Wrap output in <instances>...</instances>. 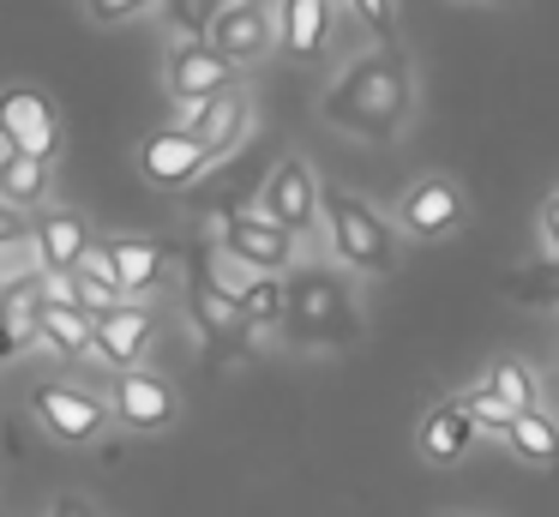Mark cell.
<instances>
[{"instance_id":"1","label":"cell","mask_w":559,"mask_h":517,"mask_svg":"<svg viewBox=\"0 0 559 517\" xmlns=\"http://www.w3.org/2000/svg\"><path fill=\"white\" fill-rule=\"evenodd\" d=\"M409 60L403 48H373V55L349 60V67L331 79V91L319 96V115L325 127L349 132V139H367V144H391L409 120Z\"/></svg>"},{"instance_id":"2","label":"cell","mask_w":559,"mask_h":517,"mask_svg":"<svg viewBox=\"0 0 559 517\" xmlns=\"http://www.w3.org/2000/svg\"><path fill=\"white\" fill-rule=\"evenodd\" d=\"M283 337L295 349H349L361 343V307L349 295V277L331 265H295L283 277Z\"/></svg>"},{"instance_id":"3","label":"cell","mask_w":559,"mask_h":517,"mask_svg":"<svg viewBox=\"0 0 559 517\" xmlns=\"http://www.w3.org/2000/svg\"><path fill=\"white\" fill-rule=\"evenodd\" d=\"M325 240L355 277H391L397 271V228L349 187H325Z\"/></svg>"},{"instance_id":"4","label":"cell","mask_w":559,"mask_h":517,"mask_svg":"<svg viewBox=\"0 0 559 517\" xmlns=\"http://www.w3.org/2000/svg\"><path fill=\"white\" fill-rule=\"evenodd\" d=\"M259 216H271L277 228H289L295 240L313 235V228L325 223V187H319V175L301 163V156H283V163L265 175V187H259Z\"/></svg>"},{"instance_id":"5","label":"cell","mask_w":559,"mask_h":517,"mask_svg":"<svg viewBox=\"0 0 559 517\" xmlns=\"http://www.w3.org/2000/svg\"><path fill=\"white\" fill-rule=\"evenodd\" d=\"M31 415H37V427L49 433V439H61V445H91L115 421L97 391L67 385V379H43L37 391H31Z\"/></svg>"},{"instance_id":"6","label":"cell","mask_w":559,"mask_h":517,"mask_svg":"<svg viewBox=\"0 0 559 517\" xmlns=\"http://www.w3.org/2000/svg\"><path fill=\"white\" fill-rule=\"evenodd\" d=\"M217 240H223V259H235L241 271H259V277L295 271V235L259 211H229L217 223Z\"/></svg>"},{"instance_id":"7","label":"cell","mask_w":559,"mask_h":517,"mask_svg":"<svg viewBox=\"0 0 559 517\" xmlns=\"http://www.w3.org/2000/svg\"><path fill=\"white\" fill-rule=\"evenodd\" d=\"M0 132H7V151L43 156V163L61 156V108H55V96L37 91V84L0 91Z\"/></svg>"},{"instance_id":"8","label":"cell","mask_w":559,"mask_h":517,"mask_svg":"<svg viewBox=\"0 0 559 517\" xmlns=\"http://www.w3.org/2000/svg\"><path fill=\"white\" fill-rule=\"evenodd\" d=\"M109 415L121 421L127 433H163L181 415V397H175V385L163 379V373L127 367V373H115V385H109Z\"/></svg>"},{"instance_id":"9","label":"cell","mask_w":559,"mask_h":517,"mask_svg":"<svg viewBox=\"0 0 559 517\" xmlns=\"http://www.w3.org/2000/svg\"><path fill=\"white\" fill-rule=\"evenodd\" d=\"M205 43L217 48V55L229 60V67L265 60L271 48H277V12H271L265 0H229V7H223V19L211 24Z\"/></svg>"},{"instance_id":"10","label":"cell","mask_w":559,"mask_h":517,"mask_svg":"<svg viewBox=\"0 0 559 517\" xmlns=\"http://www.w3.org/2000/svg\"><path fill=\"white\" fill-rule=\"evenodd\" d=\"M163 84H169L175 108H199V103H211V96L229 91L235 67L211 43H175L169 48V67H163Z\"/></svg>"},{"instance_id":"11","label":"cell","mask_w":559,"mask_h":517,"mask_svg":"<svg viewBox=\"0 0 559 517\" xmlns=\"http://www.w3.org/2000/svg\"><path fill=\"white\" fill-rule=\"evenodd\" d=\"M43 301H49L43 271H19L0 283V361H19L43 343Z\"/></svg>"},{"instance_id":"12","label":"cell","mask_w":559,"mask_h":517,"mask_svg":"<svg viewBox=\"0 0 559 517\" xmlns=\"http://www.w3.org/2000/svg\"><path fill=\"white\" fill-rule=\"evenodd\" d=\"M469 216V204H463V192H457V180H445V175H421V180H409L403 187V199H397V223L409 228L415 240H439V235H451V228Z\"/></svg>"},{"instance_id":"13","label":"cell","mask_w":559,"mask_h":517,"mask_svg":"<svg viewBox=\"0 0 559 517\" xmlns=\"http://www.w3.org/2000/svg\"><path fill=\"white\" fill-rule=\"evenodd\" d=\"M43 283H49V301H43V349L61 361L97 355V325L73 301V277H43Z\"/></svg>"},{"instance_id":"14","label":"cell","mask_w":559,"mask_h":517,"mask_svg":"<svg viewBox=\"0 0 559 517\" xmlns=\"http://www.w3.org/2000/svg\"><path fill=\"white\" fill-rule=\"evenodd\" d=\"M181 127L193 132V139L211 151V163H217V156H229L235 144L247 139V127H253V96H247L241 84H229V91L211 96V103L181 108Z\"/></svg>"},{"instance_id":"15","label":"cell","mask_w":559,"mask_h":517,"mask_svg":"<svg viewBox=\"0 0 559 517\" xmlns=\"http://www.w3.org/2000/svg\"><path fill=\"white\" fill-rule=\"evenodd\" d=\"M139 168H145V180H157V187H193L211 168V151L187 127H163L139 144Z\"/></svg>"},{"instance_id":"16","label":"cell","mask_w":559,"mask_h":517,"mask_svg":"<svg viewBox=\"0 0 559 517\" xmlns=\"http://www.w3.org/2000/svg\"><path fill=\"white\" fill-rule=\"evenodd\" d=\"M91 223L79 211H43L31 223V247H37V271L43 277H73L79 259L91 252Z\"/></svg>"},{"instance_id":"17","label":"cell","mask_w":559,"mask_h":517,"mask_svg":"<svg viewBox=\"0 0 559 517\" xmlns=\"http://www.w3.org/2000/svg\"><path fill=\"white\" fill-rule=\"evenodd\" d=\"M97 355L109 361L115 373L127 367H145V349H151V331H157V319H151V307H133V301H121V307L97 313Z\"/></svg>"},{"instance_id":"18","label":"cell","mask_w":559,"mask_h":517,"mask_svg":"<svg viewBox=\"0 0 559 517\" xmlns=\"http://www.w3.org/2000/svg\"><path fill=\"white\" fill-rule=\"evenodd\" d=\"M277 48L289 60H319L331 43V19H337V0H277Z\"/></svg>"},{"instance_id":"19","label":"cell","mask_w":559,"mask_h":517,"mask_svg":"<svg viewBox=\"0 0 559 517\" xmlns=\"http://www.w3.org/2000/svg\"><path fill=\"white\" fill-rule=\"evenodd\" d=\"M475 433H481V427H475L469 403H463V397H445V403H433V409L421 415L415 445H421L427 463H457V457H469Z\"/></svg>"},{"instance_id":"20","label":"cell","mask_w":559,"mask_h":517,"mask_svg":"<svg viewBox=\"0 0 559 517\" xmlns=\"http://www.w3.org/2000/svg\"><path fill=\"white\" fill-rule=\"evenodd\" d=\"M187 301H193V319L205 337H247L253 325H247L241 301L223 289V277L211 271V265H193V283H187Z\"/></svg>"},{"instance_id":"21","label":"cell","mask_w":559,"mask_h":517,"mask_svg":"<svg viewBox=\"0 0 559 517\" xmlns=\"http://www.w3.org/2000/svg\"><path fill=\"white\" fill-rule=\"evenodd\" d=\"M103 247H109V259H115L121 295H151V289L163 283V271H169V252L145 235H115V240H103Z\"/></svg>"},{"instance_id":"22","label":"cell","mask_w":559,"mask_h":517,"mask_svg":"<svg viewBox=\"0 0 559 517\" xmlns=\"http://www.w3.org/2000/svg\"><path fill=\"white\" fill-rule=\"evenodd\" d=\"M49 168L43 156H25V151H0V204L13 211H37L49 199Z\"/></svg>"},{"instance_id":"23","label":"cell","mask_w":559,"mask_h":517,"mask_svg":"<svg viewBox=\"0 0 559 517\" xmlns=\"http://www.w3.org/2000/svg\"><path fill=\"white\" fill-rule=\"evenodd\" d=\"M481 385L511 409V415H530V409H542V379H535L530 361H518V355H499L493 367L481 373Z\"/></svg>"},{"instance_id":"24","label":"cell","mask_w":559,"mask_h":517,"mask_svg":"<svg viewBox=\"0 0 559 517\" xmlns=\"http://www.w3.org/2000/svg\"><path fill=\"white\" fill-rule=\"evenodd\" d=\"M506 445L523 457V463H559V421L547 409H530V415H511Z\"/></svg>"},{"instance_id":"25","label":"cell","mask_w":559,"mask_h":517,"mask_svg":"<svg viewBox=\"0 0 559 517\" xmlns=\"http://www.w3.org/2000/svg\"><path fill=\"white\" fill-rule=\"evenodd\" d=\"M506 295L523 301V307H559V259L523 265V271L506 277Z\"/></svg>"},{"instance_id":"26","label":"cell","mask_w":559,"mask_h":517,"mask_svg":"<svg viewBox=\"0 0 559 517\" xmlns=\"http://www.w3.org/2000/svg\"><path fill=\"white\" fill-rule=\"evenodd\" d=\"M223 7H229V0H163V24H169L181 43H205L211 24L223 19Z\"/></svg>"},{"instance_id":"27","label":"cell","mask_w":559,"mask_h":517,"mask_svg":"<svg viewBox=\"0 0 559 517\" xmlns=\"http://www.w3.org/2000/svg\"><path fill=\"white\" fill-rule=\"evenodd\" d=\"M349 12L379 48H397V0H349Z\"/></svg>"},{"instance_id":"28","label":"cell","mask_w":559,"mask_h":517,"mask_svg":"<svg viewBox=\"0 0 559 517\" xmlns=\"http://www.w3.org/2000/svg\"><path fill=\"white\" fill-rule=\"evenodd\" d=\"M463 403H469L475 427H481V433H499V439H506V427H511V409L499 403V397L487 391V385H469V391H463Z\"/></svg>"},{"instance_id":"29","label":"cell","mask_w":559,"mask_h":517,"mask_svg":"<svg viewBox=\"0 0 559 517\" xmlns=\"http://www.w3.org/2000/svg\"><path fill=\"white\" fill-rule=\"evenodd\" d=\"M151 7H163V0H85V19L91 24H133Z\"/></svg>"},{"instance_id":"30","label":"cell","mask_w":559,"mask_h":517,"mask_svg":"<svg viewBox=\"0 0 559 517\" xmlns=\"http://www.w3.org/2000/svg\"><path fill=\"white\" fill-rule=\"evenodd\" d=\"M19 240H31V216L13 211V204H0V252L19 247Z\"/></svg>"},{"instance_id":"31","label":"cell","mask_w":559,"mask_h":517,"mask_svg":"<svg viewBox=\"0 0 559 517\" xmlns=\"http://www.w3.org/2000/svg\"><path fill=\"white\" fill-rule=\"evenodd\" d=\"M542 247H547V259H559V192H547V204H542Z\"/></svg>"},{"instance_id":"32","label":"cell","mask_w":559,"mask_h":517,"mask_svg":"<svg viewBox=\"0 0 559 517\" xmlns=\"http://www.w3.org/2000/svg\"><path fill=\"white\" fill-rule=\"evenodd\" d=\"M49 517H97V512H91V505L79 500V493H61V500L49 505Z\"/></svg>"},{"instance_id":"33","label":"cell","mask_w":559,"mask_h":517,"mask_svg":"<svg viewBox=\"0 0 559 517\" xmlns=\"http://www.w3.org/2000/svg\"><path fill=\"white\" fill-rule=\"evenodd\" d=\"M0 151H7V132H0Z\"/></svg>"}]
</instances>
